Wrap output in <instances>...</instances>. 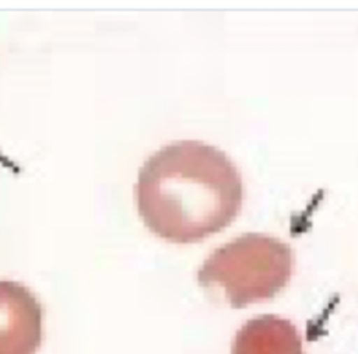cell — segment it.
<instances>
[{
	"label": "cell",
	"mask_w": 358,
	"mask_h": 354,
	"mask_svg": "<svg viewBox=\"0 0 358 354\" xmlns=\"http://www.w3.org/2000/svg\"><path fill=\"white\" fill-rule=\"evenodd\" d=\"M243 199L241 175L227 154L196 140L159 148L136 183L145 227L169 242H199L228 227Z\"/></svg>",
	"instance_id": "6da1fadb"
},
{
	"label": "cell",
	"mask_w": 358,
	"mask_h": 354,
	"mask_svg": "<svg viewBox=\"0 0 358 354\" xmlns=\"http://www.w3.org/2000/svg\"><path fill=\"white\" fill-rule=\"evenodd\" d=\"M292 249L264 234H245L215 249L199 269V284L217 287L231 306L243 308L280 292L291 278Z\"/></svg>",
	"instance_id": "7a4b0ae2"
},
{
	"label": "cell",
	"mask_w": 358,
	"mask_h": 354,
	"mask_svg": "<svg viewBox=\"0 0 358 354\" xmlns=\"http://www.w3.org/2000/svg\"><path fill=\"white\" fill-rule=\"evenodd\" d=\"M42 316V305L25 285L0 280V354H35Z\"/></svg>",
	"instance_id": "3957f363"
},
{
	"label": "cell",
	"mask_w": 358,
	"mask_h": 354,
	"mask_svg": "<svg viewBox=\"0 0 358 354\" xmlns=\"http://www.w3.org/2000/svg\"><path fill=\"white\" fill-rule=\"evenodd\" d=\"M231 354H305L298 329L277 315L248 320L235 334Z\"/></svg>",
	"instance_id": "277c9868"
}]
</instances>
